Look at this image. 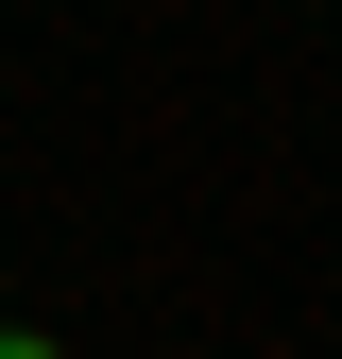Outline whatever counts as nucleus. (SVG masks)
<instances>
[{
  "label": "nucleus",
  "instance_id": "1",
  "mask_svg": "<svg viewBox=\"0 0 342 359\" xmlns=\"http://www.w3.org/2000/svg\"><path fill=\"white\" fill-rule=\"evenodd\" d=\"M0 359H69V342H34V325H0Z\"/></svg>",
  "mask_w": 342,
  "mask_h": 359
},
{
  "label": "nucleus",
  "instance_id": "2",
  "mask_svg": "<svg viewBox=\"0 0 342 359\" xmlns=\"http://www.w3.org/2000/svg\"><path fill=\"white\" fill-rule=\"evenodd\" d=\"M0 325H18V308H0Z\"/></svg>",
  "mask_w": 342,
  "mask_h": 359
}]
</instances>
